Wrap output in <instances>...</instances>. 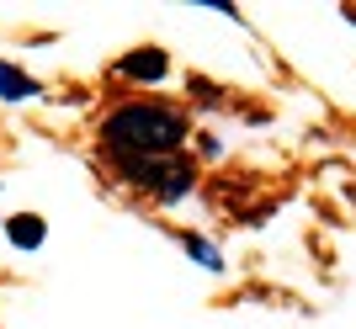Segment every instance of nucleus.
Wrapping results in <instances>:
<instances>
[{
  "mask_svg": "<svg viewBox=\"0 0 356 329\" xmlns=\"http://www.w3.org/2000/svg\"><path fill=\"white\" fill-rule=\"evenodd\" d=\"M186 112L165 101H128L102 122V149L112 160H160L186 144Z\"/></svg>",
  "mask_w": 356,
  "mask_h": 329,
  "instance_id": "1",
  "label": "nucleus"
},
{
  "mask_svg": "<svg viewBox=\"0 0 356 329\" xmlns=\"http://www.w3.org/2000/svg\"><path fill=\"white\" fill-rule=\"evenodd\" d=\"M118 164V176L128 180V186H138L144 196H154V202H181V196L197 186V170L192 160H181V154H160V160H112Z\"/></svg>",
  "mask_w": 356,
  "mask_h": 329,
  "instance_id": "2",
  "label": "nucleus"
},
{
  "mask_svg": "<svg viewBox=\"0 0 356 329\" xmlns=\"http://www.w3.org/2000/svg\"><path fill=\"white\" fill-rule=\"evenodd\" d=\"M118 75L154 85V80H165V75H170V59H165V48H134L128 59H118Z\"/></svg>",
  "mask_w": 356,
  "mask_h": 329,
  "instance_id": "3",
  "label": "nucleus"
},
{
  "mask_svg": "<svg viewBox=\"0 0 356 329\" xmlns=\"http://www.w3.org/2000/svg\"><path fill=\"white\" fill-rule=\"evenodd\" d=\"M6 239H11L16 250H38V244L48 239V223L38 218V212H16L11 223H6Z\"/></svg>",
  "mask_w": 356,
  "mask_h": 329,
  "instance_id": "4",
  "label": "nucleus"
},
{
  "mask_svg": "<svg viewBox=\"0 0 356 329\" xmlns=\"http://www.w3.org/2000/svg\"><path fill=\"white\" fill-rule=\"evenodd\" d=\"M27 96H38V80L16 64H0V101H27Z\"/></svg>",
  "mask_w": 356,
  "mask_h": 329,
  "instance_id": "5",
  "label": "nucleus"
},
{
  "mask_svg": "<svg viewBox=\"0 0 356 329\" xmlns=\"http://www.w3.org/2000/svg\"><path fill=\"white\" fill-rule=\"evenodd\" d=\"M181 250L192 255L197 266H208V271H223V255H218V244H208L202 234H181Z\"/></svg>",
  "mask_w": 356,
  "mask_h": 329,
  "instance_id": "6",
  "label": "nucleus"
}]
</instances>
